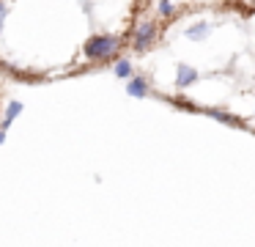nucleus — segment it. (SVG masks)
I'll list each match as a JSON object with an SVG mask.
<instances>
[{
  "instance_id": "obj_11",
  "label": "nucleus",
  "mask_w": 255,
  "mask_h": 247,
  "mask_svg": "<svg viewBox=\"0 0 255 247\" xmlns=\"http://www.w3.org/2000/svg\"><path fill=\"white\" fill-rule=\"evenodd\" d=\"M3 143H6V129L0 126V146H3Z\"/></svg>"
},
{
  "instance_id": "obj_7",
  "label": "nucleus",
  "mask_w": 255,
  "mask_h": 247,
  "mask_svg": "<svg viewBox=\"0 0 255 247\" xmlns=\"http://www.w3.org/2000/svg\"><path fill=\"white\" fill-rule=\"evenodd\" d=\"M113 71H116V77H121V80H132V63H129L127 58L116 60V66H113Z\"/></svg>"
},
{
  "instance_id": "obj_4",
  "label": "nucleus",
  "mask_w": 255,
  "mask_h": 247,
  "mask_svg": "<svg viewBox=\"0 0 255 247\" xmlns=\"http://www.w3.org/2000/svg\"><path fill=\"white\" fill-rule=\"evenodd\" d=\"M127 93L129 96H134V99H143V96H148V82L143 80V77H132V80L127 82Z\"/></svg>"
},
{
  "instance_id": "obj_2",
  "label": "nucleus",
  "mask_w": 255,
  "mask_h": 247,
  "mask_svg": "<svg viewBox=\"0 0 255 247\" xmlns=\"http://www.w3.org/2000/svg\"><path fill=\"white\" fill-rule=\"evenodd\" d=\"M154 41H156V25L154 22L151 19L137 22V27H134V33H132V47L137 49V52H143V49H148Z\"/></svg>"
},
{
  "instance_id": "obj_3",
  "label": "nucleus",
  "mask_w": 255,
  "mask_h": 247,
  "mask_svg": "<svg viewBox=\"0 0 255 247\" xmlns=\"http://www.w3.org/2000/svg\"><path fill=\"white\" fill-rule=\"evenodd\" d=\"M195 80H198V69L195 66H189V63H178L176 66V88H189V85H195Z\"/></svg>"
},
{
  "instance_id": "obj_6",
  "label": "nucleus",
  "mask_w": 255,
  "mask_h": 247,
  "mask_svg": "<svg viewBox=\"0 0 255 247\" xmlns=\"http://www.w3.org/2000/svg\"><path fill=\"white\" fill-rule=\"evenodd\" d=\"M19 113H22V102H8L6 113H3V129H8V126H11V121L17 118Z\"/></svg>"
},
{
  "instance_id": "obj_1",
  "label": "nucleus",
  "mask_w": 255,
  "mask_h": 247,
  "mask_svg": "<svg viewBox=\"0 0 255 247\" xmlns=\"http://www.w3.org/2000/svg\"><path fill=\"white\" fill-rule=\"evenodd\" d=\"M121 49V38L118 36H91L83 44V52L88 60H107Z\"/></svg>"
},
{
  "instance_id": "obj_10",
  "label": "nucleus",
  "mask_w": 255,
  "mask_h": 247,
  "mask_svg": "<svg viewBox=\"0 0 255 247\" xmlns=\"http://www.w3.org/2000/svg\"><path fill=\"white\" fill-rule=\"evenodd\" d=\"M6 11H8V5H6V3H0V30H3V19H6Z\"/></svg>"
},
{
  "instance_id": "obj_5",
  "label": "nucleus",
  "mask_w": 255,
  "mask_h": 247,
  "mask_svg": "<svg viewBox=\"0 0 255 247\" xmlns=\"http://www.w3.org/2000/svg\"><path fill=\"white\" fill-rule=\"evenodd\" d=\"M209 33H211V25H209V22H195V25L187 27V38H189V41H203Z\"/></svg>"
},
{
  "instance_id": "obj_8",
  "label": "nucleus",
  "mask_w": 255,
  "mask_h": 247,
  "mask_svg": "<svg viewBox=\"0 0 255 247\" xmlns=\"http://www.w3.org/2000/svg\"><path fill=\"white\" fill-rule=\"evenodd\" d=\"M211 115H214L217 121H222V124H231V126H242V121L236 118V115H231V113H222V110H209Z\"/></svg>"
},
{
  "instance_id": "obj_9",
  "label": "nucleus",
  "mask_w": 255,
  "mask_h": 247,
  "mask_svg": "<svg viewBox=\"0 0 255 247\" xmlns=\"http://www.w3.org/2000/svg\"><path fill=\"white\" fill-rule=\"evenodd\" d=\"M156 11H159L162 16H170L173 11H176V5H173V3H156Z\"/></svg>"
}]
</instances>
